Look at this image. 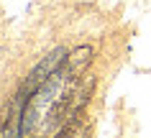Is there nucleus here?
Returning a JSON list of instances; mask_svg holds the SVG:
<instances>
[{
  "label": "nucleus",
  "instance_id": "f257e3e1",
  "mask_svg": "<svg viewBox=\"0 0 151 138\" xmlns=\"http://www.w3.org/2000/svg\"><path fill=\"white\" fill-rule=\"evenodd\" d=\"M80 77H72L67 69H59L41 84L23 105L21 115V136L23 133H44V130H56L59 118H62L64 102L69 95L72 84Z\"/></svg>",
  "mask_w": 151,
  "mask_h": 138
},
{
  "label": "nucleus",
  "instance_id": "f03ea898",
  "mask_svg": "<svg viewBox=\"0 0 151 138\" xmlns=\"http://www.w3.org/2000/svg\"><path fill=\"white\" fill-rule=\"evenodd\" d=\"M67 54H69V51L64 49V46H59V49H54L51 54H46V56H44L39 64H36L31 72H28V77H26V84H23V89H21V92H23L26 97H31V95L49 79V77H51V74L59 72V69L64 66V61H67Z\"/></svg>",
  "mask_w": 151,
  "mask_h": 138
},
{
  "label": "nucleus",
  "instance_id": "7ed1b4c3",
  "mask_svg": "<svg viewBox=\"0 0 151 138\" xmlns=\"http://www.w3.org/2000/svg\"><path fill=\"white\" fill-rule=\"evenodd\" d=\"M92 56H95L92 46H77V49H72L69 54H67L64 69H67L72 77H82V74L87 72V66L92 64Z\"/></svg>",
  "mask_w": 151,
  "mask_h": 138
}]
</instances>
